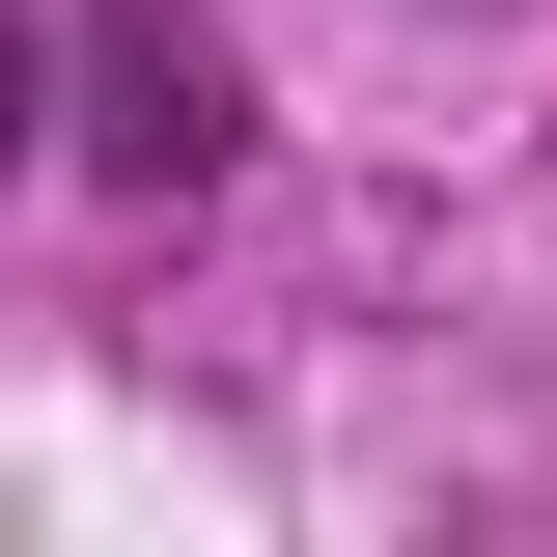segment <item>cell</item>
Returning <instances> with one entry per match:
<instances>
[{"instance_id": "cell-1", "label": "cell", "mask_w": 557, "mask_h": 557, "mask_svg": "<svg viewBox=\"0 0 557 557\" xmlns=\"http://www.w3.org/2000/svg\"><path fill=\"white\" fill-rule=\"evenodd\" d=\"M84 139H112L139 196H196L223 139H251V112H223V28H168V0H139V28H112V112H84Z\"/></svg>"}, {"instance_id": "cell-2", "label": "cell", "mask_w": 557, "mask_h": 557, "mask_svg": "<svg viewBox=\"0 0 557 557\" xmlns=\"http://www.w3.org/2000/svg\"><path fill=\"white\" fill-rule=\"evenodd\" d=\"M0 168H28V0H0Z\"/></svg>"}]
</instances>
